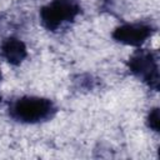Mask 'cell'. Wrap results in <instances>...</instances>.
<instances>
[{
	"label": "cell",
	"instance_id": "ba28073f",
	"mask_svg": "<svg viewBox=\"0 0 160 160\" xmlns=\"http://www.w3.org/2000/svg\"><path fill=\"white\" fill-rule=\"evenodd\" d=\"M1 99H2V98H1V95H0V101H1Z\"/></svg>",
	"mask_w": 160,
	"mask_h": 160
},
{
	"label": "cell",
	"instance_id": "5b68a950",
	"mask_svg": "<svg viewBox=\"0 0 160 160\" xmlns=\"http://www.w3.org/2000/svg\"><path fill=\"white\" fill-rule=\"evenodd\" d=\"M0 54L10 65H20L28 56L26 45L18 38H8L0 45Z\"/></svg>",
	"mask_w": 160,
	"mask_h": 160
},
{
	"label": "cell",
	"instance_id": "52a82bcc",
	"mask_svg": "<svg viewBox=\"0 0 160 160\" xmlns=\"http://www.w3.org/2000/svg\"><path fill=\"white\" fill-rule=\"evenodd\" d=\"M1 78H2V74H1V71H0V80H1Z\"/></svg>",
	"mask_w": 160,
	"mask_h": 160
},
{
	"label": "cell",
	"instance_id": "8992f818",
	"mask_svg": "<svg viewBox=\"0 0 160 160\" xmlns=\"http://www.w3.org/2000/svg\"><path fill=\"white\" fill-rule=\"evenodd\" d=\"M146 124L152 131L155 132L159 131V109L158 108H154L150 110L146 118Z\"/></svg>",
	"mask_w": 160,
	"mask_h": 160
},
{
	"label": "cell",
	"instance_id": "7a4b0ae2",
	"mask_svg": "<svg viewBox=\"0 0 160 160\" xmlns=\"http://www.w3.org/2000/svg\"><path fill=\"white\" fill-rule=\"evenodd\" d=\"M80 8L74 0H52L40 10L41 25L50 31L58 30L66 22L72 21L79 14Z\"/></svg>",
	"mask_w": 160,
	"mask_h": 160
},
{
	"label": "cell",
	"instance_id": "3957f363",
	"mask_svg": "<svg viewBox=\"0 0 160 160\" xmlns=\"http://www.w3.org/2000/svg\"><path fill=\"white\" fill-rule=\"evenodd\" d=\"M130 71L145 81L150 88L158 90L159 85V68L154 52L150 50H139L129 59Z\"/></svg>",
	"mask_w": 160,
	"mask_h": 160
},
{
	"label": "cell",
	"instance_id": "6da1fadb",
	"mask_svg": "<svg viewBox=\"0 0 160 160\" xmlns=\"http://www.w3.org/2000/svg\"><path fill=\"white\" fill-rule=\"evenodd\" d=\"M55 105L51 100L39 96H22L15 100L10 109V116L24 124H36L52 118Z\"/></svg>",
	"mask_w": 160,
	"mask_h": 160
},
{
	"label": "cell",
	"instance_id": "277c9868",
	"mask_svg": "<svg viewBox=\"0 0 160 160\" xmlns=\"http://www.w3.org/2000/svg\"><path fill=\"white\" fill-rule=\"evenodd\" d=\"M152 34V28L148 24L132 22L122 24L114 29L111 36L115 41L128 45V46H140L142 45Z\"/></svg>",
	"mask_w": 160,
	"mask_h": 160
}]
</instances>
